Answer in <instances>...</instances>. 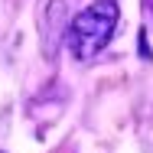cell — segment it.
Here are the masks:
<instances>
[{"label":"cell","mask_w":153,"mask_h":153,"mask_svg":"<svg viewBox=\"0 0 153 153\" xmlns=\"http://www.w3.org/2000/svg\"><path fill=\"white\" fill-rule=\"evenodd\" d=\"M114 26H117V3L114 0H94L82 13H75L72 23L65 26V46H68L72 59L78 62L94 59L111 42Z\"/></svg>","instance_id":"6da1fadb"}]
</instances>
